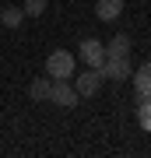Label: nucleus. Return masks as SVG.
Returning a JSON list of instances; mask_svg holds the SVG:
<instances>
[{"mask_svg": "<svg viewBox=\"0 0 151 158\" xmlns=\"http://www.w3.org/2000/svg\"><path fill=\"white\" fill-rule=\"evenodd\" d=\"M102 81H106V77H102V70H99V67H88L78 81H74V88H78V95H81V98H91V95L102 88Z\"/></svg>", "mask_w": 151, "mask_h": 158, "instance_id": "4", "label": "nucleus"}, {"mask_svg": "<svg viewBox=\"0 0 151 158\" xmlns=\"http://www.w3.org/2000/svg\"><path fill=\"white\" fill-rule=\"evenodd\" d=\"M21 21H25L21 7H4V11H0V25H4V28H18Z\"/></svg>", "mask_w": 151, "mask_h": 158, "instance_id": "10", "label": "nucleus"}, {"mask_svg": "<svg viewBox=\"0 0 151 158\" xmlns=\"http://www.w3.org/2000/svg\"><path fill=\"white\" fill-rule=\"evenodd\" d=\"M78 88L70 85V81H53V91H49V102L53 106H60V109H74L78 106Z\"/></svg>", "mask_w": 151, "mask_h": 158, "instance_id": "3", "label": "nucleus"}, {"mask_svg": "<svg viewBox=\"0 0 151 158\" xmlns=\"http://www.w3.org/2000/svg\"><path fill=\"white\" fill-rule=\"evenodd\" d=\"M95 14H99V21H116V18L123 14V0H99Z\"/></svg>", "mask_w": 151, "mask_h": 158, "instance_id": "7", "label": "nucleus"}, {"mask_svg": "<svg viewBox=\"0 0 151 158\" xmlns=\"http://www.w3.org/2000/svg\"><path fill=\"white\" fill-rule=\"evenodd\" d=\"M46 7H49V0H25L21 11H25V18H42Z\"/></svg>", "mask_w": 151, "mask_h": 158, "instance_id": "12", "label": "nucleus"}, {"mask_svg": "<svg viewBox=\"0 0 151 158\" xmlns=\"http://www.w3.org/2000/svg\"><path fill=\"white\" fill-rule=\"evenodd\" d=\"M74 67H78V60H74L67 49H53L49 56H46V74H49L53 81H70Z\"/></svg>", "mask_w": 151, "mask_h": 158, "instance_id": "1", "label": "nucleus"}, {"mask_svg": "<svg viewBox=\"0 0 151 158\" xmlns=\"http://www.w3.org/2000/svg\"><path fill=\"white\" fill-rule=\"evenodd\" d=\"M106 56H130V35L127 32H116L106 42Z\"/></svg>", "mask_w": 151, "mask_h": 158, "instance_id": "8", "label": "nucleus"}, {"mask_svg": "<svg viewBox=\"0 0 151 158\" xmlns=\"http://www.w3.org/2000/svg\"><path fill=\"white\" fill-rule=\"evenodd\" d=\"M81 60L88 63V67H102V60H106V42L84 39V42H81Z\"/></svg>", "mask_w": 151, "mask_h": 158, "instance_id": "5", "label": "nucleus"}, {"mask_svg": "<svg viewBox=\"0 0 151 158\" xmlns=\"http://www.w3.org/2000/svg\"><path fill=\"white\" fill-rule=\"evenodd\" d=\"M99 70H102V77H106V81H127L130 74H134V67H130V56H106Z\"/></svg>", "mask_w": 151, "mask_h": 158, "instance_id": "2", "label": "nucleus"}, {"mask_svg": "<svg viewBox=\"0 0 151 158\" xmlns=\"http://www.w3.org/2000/svg\"><path fill=\"white\" fill-rule=\"evenodd\" d=\"M49 91H53V77H49V74H46V77H35L32 85H28L32 102H49Z\"/></svg>", "mask_w": 151, "mask_h": 158, "instance_id": "9", "label": "nucleus"}, {"mask_svg": "<svg viewBox=\"0 0 151 158\" xmlns=\"http://www.w3.org/2000/svg\"><path fill=\"white\" fill-rule=\"evenodd\" d=\"M130 81L137 88V98H151V63H141V70L130 74Z\"/></svg>", "mask_w": 151, "mask_h": 158, "instance_id": "6", "label": "nucleus"}, {"mask_svg": "<svg viewBox=\"0 0 151 158\" xmlns=\"http://www.w3.org/2000/svg\"><path fill=\"white\" fill-rule=\"evenodd\" d=\"M137 123L151 134V98H137Z\"/></svg>", "mask_w": 151, "mask_h": 158, "instance_id": "11", "label": "nucleus"}]
</instances>
